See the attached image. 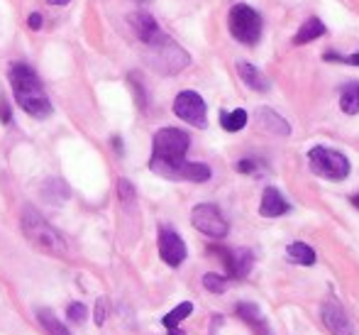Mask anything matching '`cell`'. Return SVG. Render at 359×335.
Returning <instances> with one entry per match:
<instances>
[{"mask_svg":"<svg viewBox=\"0 0 359 335\" xmlns=\"http://www.w3.org/2000/svg\"><path fill=\"white\" fill-rule=\"evenodd\" d=\"M189 147V132L179 130V127H161L154 135V140H152L150 169L154 174L164 176V179L203 184L213 176V171H210L208 164H200V162H186Z\"/></svg>","mask_w":359,"mask_h":335,"instance_id":"6da1fadb","label":"cell"},{"mask_svg":"<svg viewBox=\"0 0 359 335\" xmlns=\"http://www.w3.org/2000/svg\"><path fill=\"white\" fill-rule=\"evenodd\" d=\"M113 145H115V152H118V155H122V140H118V137H113Z\"/></svg>","mask_w":359,"mask_h":335,"instance_id":"d6a6232c","label":"cell"},{"mask_svg":"<svg viewBox=\"0 0 359 335\" xmlns=\"http://www.w3.org/2000/svg\"><path fill=\"white\" fill-rule=\"evenodd\" d=\"M20 228L25 233L27 242H30L35 250L45 252L51 257H64L66 255V240L61 237V233L54 226H49L40 213H37L32 205H25L20 215Z\"/></svg>","mask_w":359,"mask_h":335,"instance_id":"3957f363","label":"cell"},{"mask_svg":"<svg viewBox=\"0 0 359 335\" xmlns=\"http://www.w3.org/2000/svg\"><path fill=\"white\" fill-rule=\"evenodd\" d=\"M13 120V113H10V105H8V100L0 95V123L3 125H8V123Z\"/></svg>","mask_w":359,"mask_h":335,"instance_id":"f1b7e54d","label":"cell"},{"mask_svg":"<svg viewBox=\"0 0 359 335\" xmlns=\"http://www.w3.org/2000/svg\"><path fill=\"white\" fill-rule=\"evenodd\" d=\"M325 59H328V61H344V64L359 66V49L354 52L352 56H340L337 52H328V54H325Z\"/></svg>","mask_w":359,"mask_h":335,"instance_id":"4316f807","label":"cell"},{"mask_svg":"<svg viewBox=\"0 0 359 335\" xmlns=\"http://www.w3.org/2000/svg\"><path fill=\"white\" fill-rule=\"evenodd\" d=\"M286 255H289V260L294 262V265H301V267L315 265V250L310 245H305V242H291Z\"/></svg>","mask_w":359,"mask_h":335,"instance_id":"d6986e66","label":"cell"},{"mask_svg":"<svg viewBox=\"0 0 359 335\" xmlns=\"http://www.w3.org/2000/svg\"><path fill=\"white\" fill-rule=\"evenodd\" d=\"M118 196H120V201H125V203H132L135 201V186L130 184L127 179H120L118 181Z\"/></svg>","mask_w":359,"mask_h":335,"instance_id":"d4e9b609","label":"cell"},{"mask_svg":"<svg viewBox=\"0 0 359 335\" xmlns=\"http://www.w3.org/2000/svg\"><path fill=\"white\" fill-rule=\"evenodd\" d=\"M352 203L357 205V210H359V194H357V196H352Z\"/></svg>","mask_w":359,"mask_h":335,"instance_id":"d590c367","label":"cell"},{"mask_svg":"<svg viewBox=\"0 0 359 335\" xmlns=\"http://www.w3.org/2000/svg\"><path fill=\"white\" fill-rule=\"evenodd\" d=\"M27 25H30V30H40V27H42V15H40V13H32L30 20H27Z\"/></svg>","mask_w":359,"mask_h":335,"instance_id":"4dcf8cb0","label":"cell"},{"mask_svg":"<svg viewBox=\"0 0 359 335\" xmlns=\"http://www.w3.org/2000/svg\"><path fill=\"white\" fill-rule=\"evenodd\" d=\"M174 113L181 118L184 123L193 127H205L208 125V108H205V100L200 98L196 91H181L174 98Z\"/></svg>","mask_w":359,"mask_h":335,"instance_id":"ba28073f","label":"cell"},{"mask_svg":"<svg viewBox=\"0 0 359 335\" xmlns=\"http://www.w3.org/2000/svg\"><path fill=\"white\" fill-rule=\"evenodd\" d=\"M257 125L266 132H274V135H291V125L284 118L271 108H260L257 110Z\"/></svg>","mask_w":359,"mask_h":335,"instance_id":"5bb4252c","label":"cell"},{"mask_svg":"<svg viewBox=\"0 0 359 335\" xmlns=\"http://www.w3.org/2000/svg\"><path fill=\"white\" fill-rule=\"evenodd\" d=\"M69 196H71V189H69V184H66L64 179L51 176V179H47L45 184H42V198H45L47 203L59 205L61 201H66Z\"/></svg>","mask_w":359,"mask_h":335,"instance_id":"9a60e30c","label":"cell"},{"mask_svg":"<svg viewBox=\"0 0 359 335\" xmlns=\"http://www.w3.org/2000/svg\"><path fill=\"white\" fill-rule=\"evenodd\" d=\"M191 223H193L196 231H200L203 235L208 237H215V240H220V237L228 235L230 226L228 220L223 218V213H220L218 205L213 203H198L193 210H191Z\"/></svg>","mask_w":359,"mask_h":335,"instance_id":"52a82bcc","label":"cell"},{"mask_svg":"<svg viewBox=\"0 0 359 335\" xmlns=\"http://www.w3.org/2000/svg\"><path fill=\"white\" fill-rule=\"evenodd\" d=\"M130 25H132V30H135L137 40H140L145 47L157 45V42L166 37L164 30L159 27V22H157L154 17H152L150 13H145V10L135 13V15L130 17Z\"/></svg>","mask_w":359,"mask_h":335,"instance_id":"7c38bea8","label":"cell"},{"mask_svg":"<svg viewBox=\"0 0 359 335\" xmlns=\"http://www.w3.org/2000/svg\"><path fill=\"white\" fill-rule=\"evenodd\" d=\"M169 335H184L181 330H176V328H169Z\"/></svg>","mask_w":359,"mask_h":335,"instance_id":"e575fe53","label":"cell"},{"mask_svg":"<svg viewBox=\"0 0 359 335\" xmlns=\"http://www.w3.org/2000/svg\"><path fill=\"white\" fill-rule=\"evenodd\" d=\"M340 108L347 116H357L359 113V81H352L342 88L340 93Z\"/></svg>","mask_w":359,"mask_h":335,"instance_id":"ac0fdd59","label":"cell"},{"mask_svg":"<svg viewBox=\"0 0 359 335\" xmlns=\"http://www.w3.org/2000/svg\"><path fill=\"white\" fill-rule=\"evenodd\" d=\"M147 49H150V54H147V64L164 76L179 74L181 69H186V66L191 64V56L186 54L174 40H169V37L159 40L157 45H150Z\"/></svg>","mask_w":359,"mask_h":335,"instance_id":"5b68a950","label":"cell"},{"mask_svg":"<svg viewBox=\"0 0 359 335\" xmlns=\"http://www.w3.org/2000/svg\"><path fill=\"white\" fill-rule=\"evenodd\" d=\"M220 125L228 132H239L247 125V110L234 108V110H223L220 113Z\"/></svg>","mask_w":359,"mask_h":335,"instance_id":"ffe728a7","label":"cell"},{"mask_svg":"<svg viewBox=\"0 0 359 335\" xmlns=\"http://www.w3.org/2000/svg\"><path fill=\"white\" fill-rule=\"evenodd\" d=\"M228 25H230V32H232L234 40L242 42V45H247V47H252V45L260 42L264 22H262V15L252 6H247V3H237V6L230 8Z\"/></svg>","mask_w":359,"mask_h":335,"instance_id":"277c9868","label":"cell"},{"mask_svg":"<svg viewBox=\"0 0 359 335\" xmlns=\"http://www.w3.org/2000/svg\"><path fill=\"white\" fill-rule=\"evenodd\" d=\"M37 320H40V325L49 335H71L69 328H66V325L54 315V311H49V309H37Z\"/></svg>","mask_w":359,"mask_h":335,"instance_id":"44dd1931","label":"cell"},{"mask_svg":"<svg viewBox=\"0 0 359 335\" xmlns=\"http://www.w3.org/2000/svg\"><path fill=\"white\" fill-rule=\"evenodd\" d=\"M86 313H88V309H86L83 304H71L69 311H66V315H69V320H74V323H81V320L86 318Z\"/></svg>","mask_w":359,"mask_h":335,"instance_id":"484cf974","label":"cell"},{"mask_svg":"<svg viewBox=\"0 0 359 335\" xmlns=\"http://www.w3.org/2000/svg\"><path fill=\"white\" fill-rule=\"evenodd\" d=\"M237 71H239V79H242L247 84V88H252V91H266L264 76H262V71L257 69L255 64H247V61H237Z\"/></svg>","mask_w":359,"mask_h":335,"instance_id":"e0dca14e","label":"cell"},{"mask_svg":"<svg viewBox=\"0 0 359 335\" xmlns=\"http://www.w3.org/2000/svg\"><path fill=\"white\" fill-rule=\"evenodd\" d=\"M289 201L281 196L279 189H274V186H266L264 194H262V203H260V213L264 215V218H279V215L289 213Z\"/></svg>","mask_w":359,"mask_h":335,"instance_id":"4fadbf2b","label":"cell"},{"mask_svg":"<svg viewBox=\"0 0 359 335\" xmlns=\"http://www.w3.org/2000/svg\"><path fill=\"white\" fill-rule=\"evenodd\" d=\"M308 164L313 174L323 176L328 181H344L352 171L347 157L342 152L333 150V147H313L308 152Z\"/></svg>","mask_w":359,"mask_h":335,"instance_id":"8992f818","label":"cell"},{"mask_svg":"<svg viewBox=\"0 0 359 335\" xmlns=\"http://www.w3.org/2000/svg\"><path fill=\"white\" fill-rule=\"evenodd\" d=\"M49 6H66V3H71V0H47Z\"/></svg>","mask_w":359,"mask_h":335,"instance_id":"836d02e7","label":"cell"},{"mask_svg":"<svg viewBox=\"0 0 359 335\" xmlns=\"http://www.w3.org/2000/svg\"><path fill=\"white\" fill-rule=\"evenodd\" d=\"M203 286L208 291H213V294H225L228 291V279L220 274H213V272H208V274L203 276Z\"/></svg>","mask_w":359,"mask_h":335,"instance_id":"cb8c5ba5","label":"cell"},{"mask_svg":"<svg viewBox=\"0 0 359 335\" xmlns=\"http://www.w3.org/2000/svg\"><path fill=\"white\" fill-rule=\"evenodd\" d=\"M220 260L225 262L230 276L234 279H245L252 272V265H255V255L250 250H225V247H210Z\"/></svg>","mask_w":359,"mask_h":335,"instance_id":"8fae6325","label":"cell"},{"mask_svg":"<svg viewBox=\"0 0 359 335\" xmlns=\"http://www.w3.org/2000/svg\"><path fill=\"white\" fill-rule=\"evenodd\" d=\"M237 315L245 320V323H250L252 328H260V325L266 323L264 315H262V311H260V306L250 304V301H242V304H237Z\"/></svg>","mask_w":359,"mask_h":335,"instance_id":"7402d4cb","label":"cell"},{"mask_svg":"<svg viewBox=\"0 0 359 335\" xmlns=\"http://www.w3.org/2000/svg\"><path fill=\"white\" fill-rule=\"evenodd\" d=\"M159 255L169 267H179L186 260V242L174 228L164 226L159 231Z\"/></svg>","mask_w":359,"mask_h":335,"instance_id":"30bf717a","label":"cell"},{"mask_svg":"<svg viewBox=\"0 0 359 335\" xmlns=\"http://www.w3.org/2000/svg\"><path fill=\"white\" fill-rule=\"evenodd\" d=\"M257 330V335H274V333H271V328H269V325H260V328H255Z\"/></svg>","mask_w":359,"mask_h":335,"instance_id":"1f68e13d","label":"cell"},{"mask_svg":"<svg viewBox=\"0 0 359 335\" xmlns=\"http://www.w3.org/2000/svg\"><path fill=\"white\" fill-rule=\"evenodd\" d=\"M8 79H10L13 93H15V100L27 116L37 118V120H45V118L51 116V100L49 95L45 93V86H42L37 71L32 69L25 61H13L10 71H8Z\"/></svg>","mask_w":359,"mask_h":335,"instance_id":"7a4b0ae2","label":"cell"},{"mask_svg":"<svg viewBox=\"0 0 359 335\" xmlns=\"http://www.w3.org/2000/svg\"><path fill=\"white\" fill-rule=\"evenodd\" d=\"M191 313H193V304H191V301H181V304L176 306V309H171L169 313H166L164 318H161V323H164L166 330H169V328H176V325H179L181 320L189 318Z\"/></svg>","mask_w":359,"mask_h":335,"instance_id":"603a6c76","label":"cell"},{"mask_svg":"<svg viewBox=\"0 0 359 335\" xmlns=\"http://www.w3.org/2000/svg\"><path fill=\"white\" fill-rule=\"evenodd\" d=\"M325 25L318 20V17H308V20L303 22V25L298 27V32H296V37H294V45L296 47H301V45H308V42H313V40H318V37H323L325 35Z\"/></svg>","mask_w":359,"mask_h":335,"instance_id":"2e32d148","label":"cell"},{"mask_svg":"<svg viewBox=\"0 0 359 335\" xmlns=\"http://www.w3.org/2000/svg\"><path fill=\"white\" fill-rule=\"evenodd\" d=\"M105 318H108V301L98 299V304H95V323L103 325Z\"/></svg>","mask_w":359,"mask_h":335,"instance_id":"83f0119b","label":"cell"},{"mask_svg":"<svg viewBox=\"0 0 359 335\" xmlns=\"http://www.w3.org/2000/svg\"><path fill=\"white\" fill-rule=\"evenodd\" d=\"M237 171H242V174H255L257 162L255 159H239L237 162Z\"/></svg>","mask_w":359,"mask_h":335,"instance_id":"f546056e","label":"cell"},{"mask_svg":"<svg viewBox=\"0 0 359 335\" xmlns=\"http://www.w3.org/2000/svg\"><path fill=\"white\" fill-rule=\"evenodd\" d=\"M320 318H323L325 328L333 335H357V328H354L352 318H349L347 311L335 299H328L320 306Z\"/></svg>","mask_w":359,"mask_h":335,"instance_id":"9c48e42d","label":"cell"}]
</instances>
